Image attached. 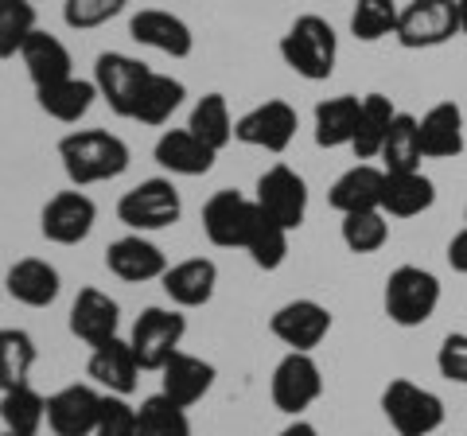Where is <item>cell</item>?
Instances as JSON below:
<instances>
[{
	"label": "cell",
	"instance_id": "1",
	"mask_svg": "<svg viewBox=\"0 0 467 436\" xmlns=\"http://www.w3.org/2000/svg\"><path fill=\"white\" fill-rule=\"evenodd\" d=\"M58 160L75 187L117 180L129 168V144L106 129H78L58 140Z\"/></svg>",
	"mask_w": 467,
	"mask_h": 436
},
{
	"label": "cell",
	"instance_id": "2",
	"mask_svg": "<svg viewBox=\"0 0 467 436\" xmlns=\"http://www.w3.org/2000/svg\"><path fill=\"white\" fill-rule=\"evenodd\" d=\"M281 59H285V67L292 70V75H300L308 82L331 78L335 59H339V39H335V27L324 16H300L281 36Z\"/></svg>",
	"mask_w": 467,
	"mask_h": 436
},
{
	"label": "cell",
	"instance_id": "3",
	"mask_svg": "<svg viewBox=\"0 0 467 436\" xmlns=\"http://www.w3.org/2000/svg\"><path fill=\"white\" fill-rule=\"evenodd\" d=\"M441 308V281L420 265H398L386 281V316L398 327H420L429 324L432 312Z\"/></svg>",
	"mask_w": 467,
	"mask_h": 436
},
{
	"label": "cell",
	"instance_id": "4",
	"mask_svg": "<svg viewBox=\"0 0 467 436\" xmlns=\"http://www.w3.org/2000/svg\"><path fill=\"white\" fill-rule=\"evenodd\" d=\"M382 413L398 436H432L444 425V401L432 389L409 382V378H393L386 386Z\"/></svg>",
	"mask_w": 467,
	"mask_h": 436
},
{
	"label": "cell",
	"instance_id": "5",
	"mask_svg": "<svg viewBox=\"0 0 467 436\" xmlns=\"http://www.w3.org/2000/svg\"><path fill=\"white\" fill-rule=\"evenodd\" d=\"M187 336V319L183 312L175 308H160V304H152V308H144L137 316L133 331H129V347H133V355L140 362V370H164V362L180 351V343Z\"/></svg>",
	"mask_w": 467,
	"mask_h": 436
},
{
	"label": "cell",
	"instance_id": "6",
	"mask_svg": "<svg viewBox=\"0 0 467 436\" xmlns=\"http://www.w3.org/2000/svg\"><path fill=\"white\" fill-rule=\"evenodd\" d=\"M183 202L171 180H144L133 192H125L117 202V218L133 230V234H149V230H168L180 223Z\"/></svg>",
	"mask_w": 467,
	"mask_h": 436
},
{
	"label": "cell",
	"instance_id": "7",
	"mask_svg": "<svg viewBox=\"0 0 467 436\" xmlns=\"http://www.w3.org/2000/svg\"><path fill=\"white\" fill-rule=\"evenodd\" d=\"M398 43L409 51H425L441 47L451 36H460V16H456V0H409L398 20Z\"/></svg>",
	"mask_w": 467,
	"mask_h": 436
},
{
	"label": "cell",
	"instance_id": "8",
	"mask_svg": "<svg viewBox=\"0 0 467 436\" xmlns=\"http://www.w3.org/2000/svg\"><path fill=\"white\" fill-rule=\"evenodd\" d=\"M254 202H257V211L265 218H273L276 226L296 230L304 223V214H308V183H304L288 164H273L265 176L257 180Z\"/></svg>",
	"mask_w": 467,
	"mask_h": 436
},
{
	"label": "cell",
	"instance_id": "9",
	"mask_svg": "<svg viewBox=\"0 0 467 436\" xmlns=\"http://www.w3.org/2000/svg\"><path fill=\"white\" fill-rule=\"evenodd\" d=\"M152 70L144 67L133 55H121V51H106L98 55L94 63V86H98V98L109 101V109L117 118H133V106L140 98V86L149 82Z\"/></svg>",
	"mask_w": 467,
	"mask_h": 436
},
{
	"label": "cell",
	"instance_id": "10",
	"mask_svg": "<svg viewBox=\"0 0 467 436\" xmlns=\"http://www.w3.org/2000/svg\"><path fill=\"white\" fill-rule=\"evenodd\" d=\"M273 405L288 417H300L312 401L324 394V374H319L316 358L304 351H288L273 370Z\"/></svg>",
	"mask_w": 467,
	"mask_h": 436
},
{
	"label": "cell",
	"instance_id": "11",
	"mask_svg": "<svg viewBox=\"0 0 467 436\" xmlns=\"http://www.w3.org/2000/svg\"><path fill=\"white\" fill-rule=\"evenodd\" d=\"M296 129H300L296 109H292L288 101L273 98V101H261V106H254L250 113H242V118L234 121V140L254 144V149H265V152H285L292 144V137H296Z\"/></svg>",
	"mask_w": 467,
	"mask_h": 436
},
{
	"label": "cell",
	"instance_id": "12",
	"mask_svg": "<svg viewBox=\"0 0 467 436\" xmlns=\"http://www.w3.org/2000/svg\"><path fill=\"white\" fill-rule=\"evenodd\" d=\"M269 331L281 339L288 351L312 355V347H319L331 331V312L319 300H288L273 312Z\"/></svg>",
	"mask_w": 467,
	"mask_h": 436
},
{
	"label": "cell",
	"instance_id": "13",
	"mask_svg": "<svg viewBox=\"0 0 467 436\" xmlns=\"http://www.w3.org/2000/svg\"><path fill=\"white\" fill-rule=\"evenodd\" d=\"M98 223V207L86 192H58L47 199V207L39 214V230L43 238L55 245H78L90 238V230Z\"/></svg>",
	"mask_w": 467,
	"mask_h": 436
},
{
	"label": "cell",
	"instance_id": "14",
	"mask_svg": "<svg viewBox=\"0 0 467 436\" xmlns=\"http://www.w3.org/2000/svg\"><path fill=\"white\" fill-rule=\"evenodd\" d=\"M257 218V202L245 199L242 192H214L202 207V230L214 245L234 250V245H245L250 238V226Z\"/></svg>",
	"mask_w": 467,
	"mask_h": 436
},
{
	"label": "cell",
	"instance_id": "15",
	"mask_svg": "<svg viewBox=\"0 0 467 436\" xmlns=\"http://www.w3.org/2000/svg\"><path fill=\"white\" fill-rule=\"evenodd\" d=\"M106 269L113 277H121L129 285H144V281H156L168 273V257L156 242H149L144 234H125L109 242L106 250Z\"/></svg>",
	"mask_w": 467,
	"mask_h": 436
},
{
	"label": "cell",
	"instance_id": "16",
	"mask_svg": "<svg viewBox=\"0 0 467 436\" xmlns=\"http://www.w3.org/2000/svg\"><path fill=\"white\" fill-rule=\"evenodd\" d=\"M101 394L94 386H67L47 398V425L55 436H94Z\"/></svg>",
	"mask_w": 467,
	"mask_h": 436
},
{
	"label": "cell",
	"instance_id": "17",
	"mask_svg": "<svg viewBox=\"0 0 467 436\" xmlns=\"http://www.w3.org/2000/svg\"><path fill=\"white\" fill-rule=\"evenodd\" d=\"M129 36H133L140 47H152L160 55H171V59H187L195 51V36L180 16L160 8H140L133 20H129Z\"/></svg>",
	"mask_w": 467,
	"mask_h": 436
},
{
	"label": "cell",
	"instance_id": "18",
	"mask_svg": "<svg viewBox=\"0 0 467 436\" xmlns=\"http://www.w3.org/2000/svg\"><path fill=\"white\" fill-rule=\"evenodd\" d=\"M86 374H90L101 389H109V394H117V398H129L140 386V362L133 355V347H129V339L98 343L90 362H86Z\"/></svg>",
	"mask_w": 467,
	"mask_h": 436
},
{
	"label": "cell",
	"instance_id": "19",
	"mask_svg": "<svg viewBox=\"0 0 467 436\" xmlns=\"http://www.w3.org/2000/svg\"><path fill=\"white\" fill-rule=\"evenodd\" d=\"M211 386H214V367L199 355L175 351L164 362V370H160V394L171 398L175 405H183V410H192L195 401L207 398Z\"/></svg>",
	"mask_w": 467,
	"mask_h": 436
},
{
	"label": "cell",
	"instance_id": "20",
	"mask_svg": "<svg viewBox=\"0 0 467 436\" xmlns=\"http://www.w3.org/2000/svg\"><path fill=\"white\" fill-rule=\"evenodd\" d=\"M117 324H121V308L109 293L101 288H82L70 304V331L82 339V343H106V339H117Z\"/></svg>",
	"mask_w": 467,
	"mask_h": 436
},
{
	"label": "cell",
	"instance_id": "21",
	"mask_svg": "<svg viewBox=\"0 0 467 436\" xmlns=\"http://www.w3.org/2000/svg\"><path fill=\"white\" fill-rule=\"evenodd\" d=\"M160 281H164V293L175 308H202L214 296L218 265L211 257H187L180 265H168V273Z\"/></svg>",
	"mask_w": 467,
	"mask_h": 436
},
{
	"label": "cell",
	"instance_id": "22",
	"mask_svg": "<svg viewBox=\"0 0 467 436\" xmlns=\"http://www.w3.org/2000/svg\"><path fill=\"white\" fill-rule=\"evenodd\" d=\"M156 164L171 171V176H207V171L214 168V149H207L192 129H171V133H164L156 140Z\"/></svg>",
	"mask_w": 467,
	"mask_h": 436
},
{
	"label": "cell",
	"instance_id": "23",
	"mask_svg": "<svg viewBox=\"0 0 467 436\" xmlns=\"http://www.w3.org/2000/svg\"><path fill=\"white\" fill-rule=\"evenodd\" d=\"M20 59H24V70H27V78H32L36 90L39 86H51V82H63V78L75 75V63H70L67 43L58 36H51V32H39V27L27 36Z\"/></svg>",
	"mask_w": 467,
	"mask_h": 436
},
{
	"label": "cell",
	"instance_id": "24",
	"mask_svg": "<svg viewBox=\"0 0 467 436\" xmlns=\"http://www.w3.org/2000/svg\"><path fill=\"white\" fill-rule=\"evenodd\" d=\"M5 285H8V296L27 304V308H51V304L58 300V288H63L58 269L51 265V261H43V257L16 261V265L8 269Z\"/></svg>",
	"mask_w": 467,
	"mask_h": 436
},
{
	"label": "cell",
	"instance_id": "25",
	"mask_svg": "<svg viewBox=\"0 0 467 436\" xmlns=\"http://www.w3.org/2000/svg\"><path fill=\"white\" fill-rule=\"evenodd\" d=\"M382 187H386V171L374 164H355L331 183V207L339 214H355V211H382Z\"/></svg>",
	"mask_w": 467,
	"mask_h": 436
},
{
	"label": "cell",
	"instance_id": "26",
	"mask_svg": "<svg viewBox=\"0 0 467 436\" xmlns=\"http://www.w3.org/2000/svg\"><path fill=\"white\" fill-rule=\"evenodd\" d=\"M420 152L429 160H451L463 152V109L456 101H441L420 118Z\"/></svg>",
	"mask_w": 467,
	"mask_h": 436
},
{
	"label": "cell",
	"instance_id": "27",
	"mask_svg": "<svg viewBox=\"0 0 467 436\" xmlns=\"http://www.w3.org/2000/svg\"><path fill=\"white\" fill-rule=\"evenodd\" d=\"M436 202V187L420 171H386L382 187V214L386 218H413Z\"/></svg>",
	"mask_w": 467,
	"mask_h": 436
},
{
	"label": "cell",
	"instance_id": "28",
	"mask_svg": "<svg viewBox=\"0 0 467 436\" xmlns=\"http://www.w3.org/2000/svg\"><path fill=\"white\" fill-rule=\"evenodd\" d=\"M94 98H98V86H94V82H86V78H75V75L63 78V82L39 86V90H36L39 109L47 113V118L63 121V125H75V121H82L86 113H90Z\"/></svg>",
	"mask_w": 467,
	"mask_h": 436
},
{
	"label": "cell",
	"instance_id": "29",
	"mask_svg": "<svg viewBox=\"0 0 467 436\" xmlns=\"http://www.w3.org/2000/svg\"><path fill=\"white\" fill-rule=\"evenodd\" d=\"M358 113H362V101L350 94L319 101L316 106V144L319 149H343V144L355 140Z\"/></svg>",
	"mask_w": 467,
	"mask_h": 436
},
{
	"label": "cell",
	"instance_id": "30",
	"mask_svg": "<svg viewBox=\"0 0 467 436\" xmlns=\"http://www.w3.org/2000/svg\"><path fill=\"white\" fill-rule=\"evenodd\" d=\"M393 118H398V109H393V101L386 94L362 98V113H358V129H355V140H350V152H355L358 160L382 156V144L389 137Z\"/></svg>",
	"mask_w": 467,
	"mask_h": 436
},
{
	"label": "cell",
	"instance_id": "31",
	"mask_svg": "<svg viewBox=\"0 0 467 436\" xmlns=\"http://www.w3.org/2000/svg\"><path fill=\"white\" fill-rule=\"evenodd\" d=\"M183 98H187V86L180 78H171V75H149V82L140 86V98H137V106H133V121L140 125H164L175 109L183 106Z\"/></svg>",
	"mask_w": 467,
	"mask_h": 436
},
{
	"label": "cell",
	"instance_id": "32",
	"mask_svg": "<svg viewBox=\"0 0 467 436\" xmlns=\"http://www.w3.org/2000/svg\"><path fill=\"white\" fill-rule=\"evenodd\" d=\"M420 121L413 113H398L382 144V171H420Z\"/></svg>",
	"mask_w": 467,
	"mask_h": 436
},
{
	"label": "cell",
	"instance_id": "33",
	"mask_svg": "<svg viewBox=\"0 0 467 436\" xmlns=\"http://www.w3.org/2000/svg\"><path fill=\"white\" fill-rule=\"evenodd\" d=\"M36 339L20 327H0V389L27 386V374L36 367Z\"/></svg>",
	"mask_w": 467,
	"mask_h": 436
},
{
	"label": "cell",
	"instance_id": "34",
	"mask_svg": "<svg viewBox=\"0 0 467 436\" xmlns=\"http://www.w3.org/2000/svg\"><path fill=\"white\" fill-rule=\"evenodd\" d=\"M0 420H5V432L36 436L43 429V420H47V398H39L32 386L5 389L0 394Z\"/></svg>",
	"mask_w": 467,
	"mask_h": 436
},
{
	"label": "cell",
	"instance_id": "35",
	"mask_svg": "<svg viewBox=\"0 0 467 436\" xmlns=\"http://www.w3.org/2000/svg\"><path fill=\"white\" fill-rule=\"evenodd\" d=\"M187 129L207 144V149L223 152L226 144L234 140V121H230V109H226V98L223 94H207L199 98V106L192 109V121H187Z\"/></svg>",
	"mask_w": 467,
	"mask_h": 436
},
{
	"label": "cell",
	"instance_id": "36",
	"mask_svg": "<svg viewBox=\"0 0 467 436\" xmlns=\"http://www.w3.org/2000/svg\"><path fill=\"white\" fill-rule=\"evenodd\" d=\"M137 436H192L187 410L164 394H152L137 410Z\"/></svg>",
	"mask_w": 467,
	"mask_h": 436
},
{
	"label": "cell",
	"instance_id": "37",
	"mask_svg": "<svg viewBox=\"0 0 467 436\" xmlns=\"http://www.w3.org/2000/svg\"><path fill=\"white\" fill-rule=\"evenodd\" d=\"M242 250L254 257L257 269H281L285 257H288V230L276 226L273 218H265V214L257 211L254 226H250V238H245Z\"/></svg>",
	"mask_w": 467,
	"mask_h": 436
},
{
	"label": "cell",
	"instance_id": "38",
	"mask_svg": "<svg viewBox=\"0 0 467 436\" xmlns=\"http://www.w3.org/2000/svg\"><path fill=\"white\" fill-rule=\"evenodd\" d=\"M398 20H401L398 0H355V12H350V36L362 39V43L386 39V36L398 32Z\"/></svg>",
	"mask_w": 467,
	"mask_h": 436
},
{
	"label": "cell",
	"instance_id": "39",
	"mask_svg": "<svg viewBox=\"0 0 467 436\" xmlns=\"http://www.w3.org/2000/svg\"><path fill=\"white\" fill-rule=\"evenodd\" d=\"M32 32H36V5L32 0H0V59L20 55Z\"/></svg>",
	"mask_w": 467,
	"mask_h": 436
},
{
	"label": "cell",
	"instance_id": "40",
	"mask_svg": "<svg viewBox=\"0 0 467 436\" xmlns=\"http://www.w3.org/2000/svg\"><path fill=\"white\" fill-rule=\"evenodd\" d=\"M389 242V223L382 211H355L343 214V245L350 254H374Z\"/></svg>",
	"mask_w": 467,
	"mask_h": 436
},
{
	"label": "cell",
	"instance_id": "41",
	"mask_svg": "<svg viewBox=\"0 0 467 436\" xmlns=\"http://www.w3.org/2000/svg\"><path fill=\"white\" fill-rule=\"evenodd\" d=\"M129 0H67L63 5V20L75 32H90V27L109 24L113 16H121Z\"/></svg>",
	"mask_w": 467,
	"mask_h": 436
},
{
	"label": "cell",
	"instance_id": "42",
	"mask_svg": "<svg viewBox=\"0 0 467 436\" xmlns=\"http://www.w3.org/2000/svg\"><path fill=\"white\" fill-rule=\"evenodd\" d=\"M94 436H137V410L117 394H101V413Z\"/></svg>",
	"mask_w": 467,
	"mask_h": 436
},
{
	"label": "cell",
	"instance_id": "43",
	"mask_svg": "<svg viewBox=\"0 0 467 436\" xmlns=\"http://www.w3.org/2000/svg\"><path fill=\"white\" fill-rule=\"evenodd\" d=\"M436 367H441V374L448 378V382L467 386V336L463 331H456V336H448L441 343V351H436Z\"/></svg>",
	"mask_w": 467,
	"mask_h": 436
},
{
	"label": "cell",
	"instance_id": "44",
	"mask_svg": "<svg viewBox=\"0 0 467 436\" xmlns=\"http://www.w3.org/2000/svg\"><path fill=\"white\" fill-rule=\"evenodd\" d=\"M448 265L456 273H467V226L448 242Z\"/></svg>",
	"mask_w": 467,
	"mask_h": 436
},
{
	"label": "cell",
	"instance_id": "45",
	"mask_svg": "<svg viewBox=\"0 0 467 436\" xmlns=\"http://www.w3.org/2000/svg\"><path fill=\"white\" fill-rule=\"evenodd\" d=\"M276 436H319V429H316V425H308V420H292V425H285Z\"/></svg>",
	"mask_w": 467,
	"mask_h": 436
},
{
	"label": "cell",
	"instance_id": "46",
	"mask_svg": "<svg viewBox=\"0 0 467 436\" xmlns=\"http://www.w3.org/2000/svg\"><path fill=\"white\" fill-rule=\"evenodd\" d=\"M456 16H460V32L467 36V0H456Z\"/></svg>",
	"mask_w": 467,
	"mask_h": 436
},
{
	"label": "cell",
	"instance_id": "47",
	"mask_svg": "<svg viewBox=\"0 0 467 436\" xmlns=\"http://www.w3.org/2000/svg\"><path fill=\"white\" fill-rule=\"evenodd\" d=\"M0 436H16V432H0Z\"/></svg>",
	"mask_w": 467,
	"mask_h": 436
},
{
	"label": "cell",
	"instance_id": "48",
	"mask_svg": "<svg viewBox=\"0 0 467 436\" xmlns=\"http://www.w3.org/2000/svg\"><path fill=\"white\" fill-rule=\"evenodd\" d=\"M32 5H36V0H32Z\"/></svg>",
	"mask_w": 467,
	"mask_h": 436
}]
</instances>
